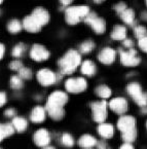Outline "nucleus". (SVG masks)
<instances>
[{
	"instance_id": "nucleus-1",
	"label": "nucleus",
	"mask_w": 147,
	"mask_h": 149,
	"mask_svg": "<svg viewBox=\"0 0 147 149\" xmlns=\"http://www.w3.org/2000/svg\"><path fill=\"white\" fill-rule=\"evenodd\" d=\"M69 102V95L66 91L55 90L48 95L45 102L47 116L54 121H60L65 117V106Z\"/></svg>"
},
{
	"instance_id": "nucleus-2",
	"label": "nucleus",
	"mask_w": 147,
	"mask_h": 149,
	"mask_svg": "<svg viewBox=\"0 0 147 149\" xmlns=\"http://www.w3.org/2000/svg\"><path fill=\"white\" fill-rule=\"evenodd\" d=\"M82 63V56L79 54L77 48H69L63 54L62 57L57 61V66L61 74L72 75L79 69Z\"/></svg>"
},
{
	"instance_id": "nucleus-3",
	"label": "nucleus",
	"mask_w": 147,
	"mask_h": 149,
	"mask_svg": "<svg viewBox=\"0 0 147 149\" xmlns=\"http://www.w3.org/2000/svg\"><path fill=\"white\" fill-rule=\"evenodd\" d=\"M92 10L86 4L71 5L64 11V20L68 26H76L80 22H84V18Z\"/></svg>"
},
{
	"instance_id": "nucleus-4",
	"label": "nucleus",
	"mask_w": 147,
	"mask_h": 149,
	"mask_svg": "<svg viewBox=\"0 0 147 149\" xmlns=\"http://www.w3.org/2000/svg\"><path fill=\"white\" fill-rule=\"evenodd\" d=\"M117 54H118L119 63L125 68H136L142 63V57L136 47L131 49L119 47L117 48Z\"/></svg>"
},
{
	"instance_id": "nucleus-5",
	"label": "nucleus",
	"mask_w": 147,
	"mask_h": 149,
	"mask_svg": "<svg viewBox=\"0 0 147 149\" xmlns=\"http://www.w3.org/2000/svg\"><path fill=\"white\" fill-rule=\"evenodd\" d=\"M125 92L129 95L130 98L133 100V102L140 108L147 106L146 92H144L140 82L134 80L130 81L125 86Z\"/></svg>"
},
{
	"instance_id": "nucleus-6",
	"label": "nucleus",
	"mask_w": 147,
	"mask_h": 149,
	"mask_svg": "<svg viewBox=\"0 0 147 149\" xmlns=\"http://www.w3.org/2000/svg\"><path fill=\"white\" fill-rule=\"evenodd\" d=\"M84 23L88 25L92 31L97 35H104L107 31V21L100 17L95 10H91L84 20Z\"/></svg>"
},
{
	"instance_id": "nucleus-7",
	"label": "nucleus",
	"mask_w": 147,
	"mask_h": 149,
	"mask_svg": "<svg viewBox=\"0 0 147 149\" xmlns=\"http://www.w3.org/2000/svg\"><path fill=\"white\" fill-rule=\"evenodd\" d=\"M90 109L94 123L100 125L107 120L108 111H109L107 100H98V101L92 102L90 103Z\"/></svg>"
},
{
	"instance_id": "nucleus-8",
	"label": "nucleus",
	"mask_w": 147,
	"mask_h": 149,
	"mask_svg": "<svg viewBox=\"0 0 147 149\" xmlns=\"http://www.w3.org/2000/svg\"><path fill=\"white\" fill-rule=\"evenodd\" d=\"M64 88L68 94L79 95L88 90V82L84 76L68 77L64 82Z\"/></svg>"
},
{
	"instance_id": "nucleus-9",
	"label": "nucleus",
	"mask_w": 147,
	"mask_h": 149,
	"mask_svg": "<svg viewBox=\"0 0 147 149\" xmlns=\"http://www.w3.org/2000/svg\"><path fill=\"white\" fill-rule=\"evenodd\" d=\"M36 80L43 88H49L59 82L58 80V73L52 69L41 68L36 72Z\"/></svg>"
},
{
	"instance_id": "nucleus-10",
	"label": "nucleus",
	"mask_w": 147,
	"mask_h": 149,
	"mask_svg": "<svg viewBox=\"0 0 147 149\" xmlns=\"http://www.w3.org/2000/svg\"><path fill=\"white\" fill-rule=\"evenodd\" d=\"M118 58L116 48L112 47L110 45L103 46L97 53V60L100 64L104 66H111L115 63V61Z\"/></svg>"
},
{
	"instance_id": "nucleus-11",
	"label": "nucleus",
	"mask_w": 147,
	"mask_h": 149,
	"mask_svg": "<svg viewBox=\"0 0 147 149\" xmlns=\"http://www.w3.org/2000/svg\"><path fill=\"white\" fill-rule=\"evenodd\" d=\"M29 56L32 61L36 63H42V62H46L51 58V52L46 46L42 44L34 43L29 51Z\"/></svg>"
},
{
	"instance_id": "nucleus-12",
	"label": "nucleus",
	"mask_w": 147,
	"mask_h": 149,
	"mask_svg": "<svg viewBox=\"0 0 147 149\" xmlns=\"http://www.w3.org/2000/svg\"><path fill=\"white\" fill-rule=\"evenodd\" d=\"M108 108L113 113L121 116L123 114H127V112L129 111V101L127 98L123 96L114 97L110 99V101L108 102Z\"/></svg>"
},
{
	"instance_id": "nucleus-13",
	"label": "nucleus",
	"mask_w": 147,
	"mask_h": 149,
	"mask_svg": "<svg viewBox=\"0 0 147 149\" xmlns=\"http://www.w3.org/2000/svg\"><path fill=\"white\" fill-rule=\"evenodd\" d=\"M52 133L45 127H39L33 133L32 136V140L33 143L39 148H43V147L51 145L52 142Z\"/></svg>"
},
{
	"instance_id": "nucleus-14",
	"label": "nucleus",
	"mask_w": 147,
	"mask_h": 149,
	"mask_svg": "<svg viewBox=\"0 0 147 149\" xmlns=\"http://www.w3.org/2000/svg\"><path fill=\"white\" fill-rule=\"evenodd\" d=\"M121 23L123 24L125 26H127V28L133 29L137 24L139 23L138 21V15H137V11L134 7L129 6L123 13L118 15Z\"/></svg>"
},
{
	"instance_id": "nucleus-15",
	"label": "nucleus",
	"mask_w": 147,
	"mask_h": 149,
	"mask_svg": "<svg viewBox=\"0 0 147 149\" xmlns=\"http://www.w3.org/2000/svg\"><path fill=\"white\" fill-rule=\"evenodd\" d=\"M116 129L121 133L131 130L137 129V119L134 115H130V114H123L118 117L116 120Z\"/></svg>"
},
{
	"instance_id": "nucleus-16",
	"label": "nucleus",
	"mask_w": 147,
	"mask_h": 149,
	"mask_svg": "<svg viewBox=\"0 0 147 149\" xmlns=\"http://www.w3.org/2000/svg\"><path fill=\"white\" fill-rule=\"evenodd\" d=\"M109 37L113 41H123L125 38L129 37V28L121 23L114 24L110 30Z\"/></svg>"
},
{
	"instance_id": "nucleus-17",
	"label": "nucleus",
	"mask_w": 147,
	"mask_h": 149,
	"mask_svg": "<svg viewBox=\"0 0 147 149\" xmlns=\"http://www.w3.org/2000/svg\"><path fill=\"white\" fill-rule=\"evenodd\" d=\"M31 15L37 21V23L42 28L51 22V13H49V11L43 6H36L35 8L32 10Z\"/></svg>"
},
{
	"instance_id": "nucleus-18",
	"label": "nucleus",
	"mask_w": 147,
	"mask_h": 149,
	"mask_svg": "<svg viewBox=\"0 0 147 149\" xmlns=\"http://www.w3.org/2000/svg\"><path fill=\"white\" fill-rule=\"evenodd\" d=\"M46 117H47V112L44 106L41 105H36L32 108L30 112V115H29V118H30L31 123H35V125H39L45 121Z\"/></svg>"
},
{
	"instance_id": "nucleus-19",
	"label": "nucleus",
	"mask_w": 147,
	"mask_h": 149,
	"mask_svg": "<svg viewBox=\"0 0 147 149\" xmlns=\"http://www.w3.org/2000/svg\"><path fill=\"white\" fill-rule=\"evenodd\" d=\"M97 133L101 137L103 140H109L112 139L114 136V133H115V127L112 123H103L98 125L97 127Z\"/></svg>"
},
{
	"instance_id": "nucleus-20",
	"label": "nucleus",
	"mask_w": 147,
	"mask_h": 149,
	"mask_svg": "<svg viewBox=\"0 0 147 149\" xmlns=\"http://www.w3.org/2000/svg\"><path fill=\"white\" fill-rule=\"evenodd\" d=\"M79 71L84 77H94L98 72V67L94 61L86 59L82 61L80 67H79Z\"/></svg>"
},
{
	"instance_id": "nucleus-21",
	"label": "nucleus",
	"mask_w": 147,
	"mask_h": 149,
	"mask_svg": "<svg viewBox=\"0 0 147 149\" xmlns=\"http://www.w3.org/2000/svg\"><path fill=\"white\" fill-rule=\"evenodd\" d=\"M23 29L29 33H38L41 31L42 27L37 23V21L32 17L31 15H26L22 21Z\"/></svg>"
},
{
	"instance_id": "nucleus-22",
	"label": "nucleus",
	"mask_w": 147,
	"mask_h": 149,
	"mask_svg": "<svg viewBox=\"0 0 147 149\" xmlns=\"http://www.w3.org/2000/svg\"><path fill=\"white\" fill-rule=\"evenodd\" d=\"M98 143V139L92 134H84L81 135L77 140V144L82 149H90L96 147Z\"/></svg>"
},
{
	"instance_id": "nucleus-23",
	"label": "nucleus",
	"mask_w": 147,
	"mask_h": 149,
	"mask_svg": "<svg viewBox=\"0 0 147 149\" xmlns=\"http://www.w3.org/2000/svg\"><path fill=\"white\" fill-rule=\"evenodd\" d=\"M11 125H13L15 133L22 134V133H24V132H26L27 130H28L29 121H28V119L25 118V117L17 115L15 118L11 119Z\"/></svg>"
},
{
	"instance_id": "nucleus-24",
	"label": "nucleus",
	"mask_w": 147,
	"mask_h": 149,
	"mask_svg": "<svg viewBox=\"0 0 147 149\" xmlns=\"http://www.w3.org/2000/svg\"><path fill=\"white\" fill-rule=\"evenodd\" d=\"M95 48H96V42L93 39H86L78 44L77 51L81 56H86L92 54L95 51Z\"/></svg>"
},
{
	"instance_id": "nucleus-25",
	"label": "nucleus",
	"mask_w": 147,
	"mask_h": 149,
	"mask_svg": "<svg viewBox=\"0 0 147 149\" xmlns=\"http://www.w3.org/2000/svg\"><path fill=\"white\" fill-rule=\"evenodd\" d=\"M94 93L98 98L102 99V100H107V99L111 98L112 88H110L108 84H98V86H96V88H95Z\"/></svg>"
},
{
	"instance_id": "nucleus-26",
	"label": "nucleus",
	"mask_w": 147,
	"mask_h": 149,
	"mask_svg": "<svg viewBox=\"0 0 147 149\" xmlns=\"http://www.w3.org/2000/svg\"><path fill=\"white\" fill-rule=\"evenodd\" d=\"M15 133L11 123H0V143Z\"/></svg>"
},
{
	"instance_id": "nucleus-27",
	"label": "nucleus",
	"mask_w": 147,
	"mask_h": 149,
	"mask_svg": "<svg viewBox=\"0 0 147 149\" xmlns=\"http://www.w3.org/2000/svg\"><path fill=\"white\" fill-rule=\"evenodd\" d=\"M22 29H23V24L18 19H11L6 24V30L10 34H13V35H15V34L20 33L22 31Z\"/></svg>"
},
{
	"instance_id": "nucleus-28",
	"label": "nucleus",
	"mask_w": 147,
	"mask_h": 149,
	"mask_svg": "<svg viewBox=\"0 0 147 149\" xmlns=\"http://www.w3.org/2000/svg\"><path fill=\"white\" fill-rule=\"evenodd\" d=\"M60 143L62 144V146L66 147V148H72L76 143V141H75V138L72 134H70L68 132H64L60 136Z\"/></svg>"
},
{
	"instance_id": "nucleus-29",
	"label": "nucleus",
	"mask_w": 147,
	"mask_h": 149,
	"mask_svg": "<svg viewBox=\"0 0 147 149\" xmlns=\"http://www.w3.org/2000/svg\"><path fill=\"white\" fill-rule=\"evenodd\" d=\"M27 52V45L24 42H19L15 45H13V47L11 48V57L15 59H19L23 58L25 56Z\"/></svg>"
},
{
	"instance_id": "nucleus-30",
	"label": "nucleus",
	"mask_w": 147,
	"mask_h": 149,
	"mask_svg": "<svg viewBox=\"0 0 147 149\" xmlns=\"http://www.w3.org/2000/svg\"><path fill=\"white\" fill-rule=\"evenodd\" d=\"M133 36H134V39H141V38H144L147 36V26L142 23H138L134 28L132 29Z\"/></svg>"
},
{
	"instance_id": "nucleus-31",
	"label": "nucleus",
	"mask_w": 147,
	"mask_h": 149,
	"mask_svg": "<svg viewBox=\"0 0 147 149\" xmlns=\"http://www.w3.org/2000/svg\"><path fill=\"white\" fill-rule=\"evenodd\" d=\"M121 140H123V143H131V144H133L137 140V137H138V130L134 129L131 130V131L121 133Z\"/></svg>"
},
{
	"instance_id": "nucleus-32",
	"label": "nucleus",
	"mask_w": 147,
	"mask_h": 149,
	"mask_svg": "<svg viewBox=\"0 0 147 149\" xmlns=\"http://www.w3.org/2000/svg\"><path fill=\"white\" fill-rule=\"evenodd\" d=\"M9 86L15 92H19L24 88V80L19 75H13L9 79Z\"/></svg>"
},
{
	"instance_id": "nucleus-33",
	"label": "nucleus",
	"mask_w": 147,
	"mask_h": 149,
	"mask_svg": "<svg viewBox=\"0 0 147 149\" xmlns=\"http://www.w3.org/2000/svg\"><path fill=\"white\" fill-rule=\"evenodd\" d=\"M129 6L130 5L127 4L125 1H123V0H119V1H117L116 3H114V4L112 5V10L116 13L117 15H119L121 13H123Z\"/></svg>"
},
{
	"instance_id": "nucleus-34",
	"label": "nucleus",
	"mask_w": 147,
	"mask_h": 149,
	"mask_svg": "<svg viewBox=\"0 0 147 149\" xmlns=\"http://www.w3.org/2000/svg\"><path fill=\"white\" fill-rule=\"evenodd\" d=\"M18 75L23 79V80H30L33 77V71L29 67H23L20 71L18 72Z\"/></svg>"
},
{
	"instance_id": "nucleus-35",
	"label": "nucleus",
	"mask_w": 147,
	"mask_h": 149,
	"mask_svg": "<svg viewBox=\"0 0 147 149\" xmlns=\"http://www.w3.org/2000/svg\"><path fill=\"white\" fill-rule=\"evenodd\" d=\"M8 67H9V69H10V70L17 71V72H19V71H20L21 69H22L23 67H24V64H23V62L21 61V60L15 59V60H13V61H11L10 63H9Z\"/></svg>"
},
{
	"instance_id": "nucleus-36",
	"label": "nucleus",
	"mask_w": 147,
	"mask_h": 149,
	"mask_svg": "<svg viewBox=\"0 0 147 149\" xmlns=\"http://www.w3.org/2000/svg\"><path fill=\"white\" fill-rule=\"evenodd\" d=\"M121 47L125 49H131V48L136 47V41L134 38L127 37L123 41H121Z\"/></svg>"
},
{
	"instance_id": "nucleus-37",
	"label": "nucleus",
	"mask_w": 147,
	"mask_h": 149,
	"mask_svg": "<svg viewBox=\"0 0 147 149\" xmlns=\"http://www.w3.org/2000/svg\"><path fill=\"white\" fill-rule=\"evenodd\" d=\"M136 46L138 47V49L143 54H146L147 55V36L144 38H141V39L137 40Z\"/></svg>"
},
{
	"instance_id": "nucleus-38",
	"label": "nucleus",
	"mask_w": 147,
	"mask_h": 149,
	"mask_svg": "<svg viewBox=\"0 0 147 149\" xmlns=\"http://www.w3.org/2000/svg\"><path fill=\"white\" fill-rule=\"evenodd\" d=\"M3 115H4L6 118L13 119V118H15L17 115H18V111H17V109H15V107H8V108H6V109L4 110V112H3Z\"/></svg>"
},
{
	"instance_id": "nucleus-39",
	"label": "nucleus",
	"mask_w": 147,
	"mask_h": 149,
	"mask_svg": "<svg viewBox=\"0 0 147 149\" xmlns=\"http://www.w3.org/2000/svg\"><path fill=\"white\" fill-rule=\"evenodd\" d=\"M74 2V0H59V3L61 5V10L62 11H65V9L67 7L71 6Z\"/></svg>"
},
{
	"instance_id": "nucleus-40",
	"label": "nucleus",
	"mask_w": 147,
	"mask_h": 149,
	"mask_svg": "<svg viewBox=\"0 0 147 149\" xmlns=\"http://www.w3.org/2000/svg\"><path fill=\"white\" fill-rule=\"evenodd\" d=\"M138 21H141L142 24H147V9L143 8L138 15Z\"/></svg>"
},
{
	"instance_id": "nucleus-41",
	"label": "nucleus",
	"mask_w": 147,
	"mask_h": 149,
	"mask_svg": "<svg viewBox=\"0 0 147 149\" xmlns=\"http://www.w3.org/2000/svg\"><path fill=\"white\" fill-rule=\"evenodd\" d=\"M7 103V94L4 91H0V108L5 106Z\"/></svg>"
},
{
	"instance_id": "nucleus-42",
	"label": "nucleus",
	"mask_w": 147,
	"mask_h": 149,
	"mask_svg": "<svg viewBox=\"0 0 147 149\" xmlns=\"http://www.w3.org/2000/svg\"><path fill=\"white\" fill-rule=\"evenodd\" d=\"M108 146V143H107V140H103V139H101V140H98V143H97L96 145V149H105L107 148Z\"/></svg>"
},
{
	"instance_id": "nucleus-43",
	"label": "nucleus",
	"mask_w": 147,
	"mask_h": 149,
	"mask_svg": "<svg viewBox=\"0 0 147 149\" xmlns=\"http://www.w3.org/2000/svg\"><path fill=\"white\" fill-rule=\"evenodd\" d=\"M118 149H135V146L131 143H123L118 147Z\"/></svg>"
},
{
	"instance_id": "nucleus-44",
	"label": "nucleus",
	"mask_w": 147,
	"mask_h": 149,
	"mask_svg": "<svg viewBox=\"0 0 147 149\" xmlns=\"http://www.w3.org/2000/svg\"><path fill=\"white\" fill-rule=\"evenodd\" d=\"M5 56V45L0 42V61L4 58Z\"/></svg>"
},
{
	"instance_id": "nucleus-45",
	"label": "nucleus",
	"mask_w": 147,
	"mask_h": 149,
	"mask_svg": "<svg viewBox=\"0 0 147 149\" xmlns=\"http://www.w3.org/2000/svg\"><path fill=\"white\" fill-rule=\"evenodd\" d=\"M93 2L97 5H101V4H103V3L106 2V0H93Z\"/></svg>"
},
{
	"instance_id": "nucleus-46",
	"label": "nucleus",
	"mask_w": 147,
	"mask_h": 149,
	"mask_svg": "<svg viewBox=\"0 0 147 149\" xmlns=\"http://www.w3.org/2000/svg\"><path fill=\"white\" fill-rule=\"evenodd\" d=\"M41 149H56V147L53 146V145H47V146L43 147V148H41Z\"/></svg>"
},
{
	"instance_id": "nucleus-47",
	"label": "nucleus",
	"mask_w": 147,
	"mask_h": 149,
	"mask_svg": "<svg viewBox=\"0 0 147 149\" xmlns=\"http://www.w3.org/2000/svg\"><path fill=\"white\" fill-rule=\"evenodd\" d=\"M143 2H144V6H145V8L147 9V0H143Z\"/></svg>"
},
{
	"instance_id": "nucleus-48",
	"label": "nucleus",
	"mask_w": 147,
	"mask_h": 149,
	"mask_svg": "<svg viewBox=\"0 0 147 149\" xmlns=\"http://www.w3.org/2000/svg\"><path fill=\"white\" fill-rule=\"evenodd\" d=\"M3 1H4V0H0V5L2 4V3H3Z\"/></svg>"
},
{
	"instance_id": "nucleus-49",
	"label": "nucleus",
	"mask_w": 147,
	"mask_h": 149,
	"mask_svg": "<svg viewBox=\"0 0 147 149\" xmlns=\"http://www.w3.org/2000/svg\"><path fill=\"white\" fill-rule=\"evenodd\" d=\"M145 127H146V131H147V120H146V123H145Z\"/></svg>"
},
{
	"instance_id": "nucleus-50",
	"label": "nucleus",
	"mask_w": 147,
	"mask_h": 149,
	"mask_svg": "<svg viewBox=\"0 0 147 149\" xmlns=\"http://www.w3.org/2000/svg\"><path fill=\"white\" fill-rule=\"evenodd\" d=\"M2 15V10H1V9H0V15Z\"/></svg>"
},
{
	"instance_id": "nucleus-51",
	"label": "nucleus",
	"mask_w": 147,
	"mask_h": 149,
	"mask_svg": "<svg viewBox=\"0 0 147 149\" xmlns=\"http://www.w3.org/2000/svg\"><path fill=\"white\" fill-rule=\"evenodd\" d=\"M146 100H147V92H146Z\"/></svg>"
},
{
	"instance_id": "nucleus-52",
	"label": "nucleus",
	"mask_w": 147,
	"mask_h": 149,
	"mask_svg": "<svg viewBox=\"0 0 147 149\" xmlns=\"http://www.w3.org/2000/svg\"><path fill=\"white\" fill-rule=\"evenodd\" d=\"M105 149H110V148H109V147H107V148H105Z\"/></svg>"
},
{
	"instance_id": "nucleus-53",
	"label": "nucleus",
	"mask_w": 147,
	"mask_h": 149,
	"mask_svg": "<svg viewBox=\"0 0 147 149\" xmlns=\"http://www.w3.org/2000/svg\"><path fill=\"white\" fill-rule=\"evenodd\" d=\"M0 149H3V148H2V147H0Z\"/></svg>"
},
{
	"instance_id": "nucleus-54",
	"label": "nucleus",
	"mask_w": 147,
	"mask_h": 149,
	"mask_svg": "<svg viewBox=\"0 0 147 149\" xmlns=\"http://www.w3.org/2000/svg\"><path fill=\"white\" fill-rule=\"evenodd\" d=\"M90 149H93V148H90Z\"/></svg>"
}]
</instances>
